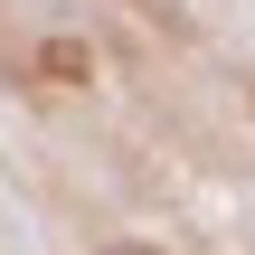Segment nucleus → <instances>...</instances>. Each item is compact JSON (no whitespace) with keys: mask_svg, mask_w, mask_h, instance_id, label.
<instances>
[{"mask_svg":"<svg viewBox=\"0 0 255 255\" xmlns=\"http://www.w3.org/2000/svg\"><path fill=\"white\" fill-rule=\"evenodd\" d=\"M38 66H47L57 85H85V76H95V57H85L76 38H47V47H38Z\"/></svg>","mask_w":255,"mask_h":255,"instance_id":"f257e3e1","label":"nucleus"},{"mask_svg":"<svg viewBox=\"0 0 255 255\" xmlns=\"http://www.w3.org/2000/svg\"><path fill=\"white\" fill-rule=\"evenodd\" d=\"M104 255H161V246H132V237H123V246H104Z\"/></svg>","mask_w":255,"mask_h":255,"instance_id":"f03ea898","label":"nucleus"}]
</instances>
